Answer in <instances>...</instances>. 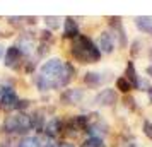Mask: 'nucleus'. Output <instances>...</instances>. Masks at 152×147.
Returning a JSON list of instances; mask_svg holds the SVG:
<instances>
[{
    "instance_id": "1",
    "label": "nucleus",
    "mask_w": 152,
    "mask_h": 147,
    "mask_svg": "<svg viewBox=\"0 0 152 147\" xmlns=\"http://www.w3.org/2000/svg\"><path fill=\"white\" fill-rule=\"evenodd\" d=\"M75 67L72 62H63L60 56H50L38 67L34 74V86L39 92L63 89L74 80Z\"/></svg>"
},
{
    "instance_id": "2",
    "label": "nucleus",
    "mask_w": 152,
    "mask_h": 147,
    "mask_svg": "<svg viewBox=\"0 0 152 147\" xmlns=\"http://www.w3.org/2000/svg\"><path fill=\"white\" fill-rule=\"evenodd\" d=\"M70 55L79 63H97L101 60V51L97 50L96 43L87 34H79L70 43Z\"/></svg>"
},
{
    "instance_id": "3",
    "label": "nucleus",
    "mask_w": 152,
    "mask_h": 147,
    "mask_svg": "<svg viewBox=\"0 0 152 147\" xmlns=\"http://www.w3.org/2000/svg\"><path fill=\"white\" fill-rule=\"evenodd\" d=\"M29 106H31V101L21 98L19 92L15 91L14 84H12L10 80L0 84V110H2V111L26 113V110H29Z\"/></svg>"
},
{
    "instance_id": "4",
    "label": "nucleus",
    "mask_w": 152,
    "mask_h": 147,
    "mask_svg": "<svg viewBox=\"0 0 152 147\" xmlns=\"http://www.w3.org/2000/svg\"><path fill=\"white\" fill-rule=\"evenodd\" d=\"M2 132L7 137H26L31 132L29 115L21 111L7 113V116L2 120Z\"/></svg>"
},
{
    "instance_id": "5",
    "label": "nucleus",
    "mask_w": 152,
    "mask_h": 147,
    "mask_svg": "<svg viewBox=\"0 0 152 147\" xmlns=\"http://www.w3.org/2000/svg\"><path fill=\"white\" fill-rule=\"evenodd\" d=\"M28 55H24L22 51L15 43H12L10 46H7L5 50V56H4V67L7 70H12V72H22V67L24 63L28 62Z\"/></svg>"
},
{
    "instance_id": "6",
    "label": "nucleus",
    "mask_w": 152,
    "mask_h": 147,
    "mask_svg": "<svg viewBox=\"0 0 152 147\" xmlns=\"http://www.w3.org/2000/svg\"><path fill=\"white\" fill-rule=\"evenodd\" d=\"M62 132H63V118H60V116H51L45 123V128H43L41 135L55 142V139H58L62 135Z\"/></svg>"
},
{
    "instance_id": "7",
    "label": "nucleus",
    "mask_w": 152,
    "mask_h": 147,
    "mask_svg": "<svg viewBox=\"0 0 152 147\" xmlns=\"http://www.w3.org/2000/svg\"><path fill=\"white\" fill-rule=\"evenodd\" d=\"M84 89L80 87H67L60 92V103L65 106H77L84 99Z\"/></svg>"
},
{
    "instance_id": "8",
    "label": "nucleus",
    "mask_w": 152,
    "mask_h": 147,
    "mask_svg": "<svg viewBox=\"0 0 152 147\" xmlns=\"http://www.w3.org/2000/svg\"><path fill=\"white\" fill-rule=\"evenodd\" d=\"M110 28H111V36L115 43H118L120 48H125L126 46V34H125V28L123 22H121V17H110Z\"/></svg>"
},
{
    "instance_id": "9",
    "label": "nucleus",
    "mask_w": 152,
    "mask_h": 147,
    "mask_svg": "<svg viewBox=\"0 0 152 147\" xmlns=\"http://www.w3.org/2000/svg\"><path fill=\"white\" fill-rule=\"evenodd\" d=\"M116 101H118V94H116V91L111 89V87H104V89H101V91L94 96V103H96L97 106H103V108H110V106H113Z\"/></svg>"
},
{
    "instance_id": "10",
    "label": "nucleus",
    "mask_w": 152,
    "mask_h": 147,
    "mask_svg": "<svg viewBox=\"0 0 152 147\" xmlns=\"http://www.w3.org/2000/svg\"><path fill=\"white\" fill-rule=\"evenodd\" d=\"M96 46L97 50L101 51V55H111L115 51V39L111 36L110 31H101L97 34V41H96Z\"/></svg>"
},
{
    "instance_id": "11",
    "label": "nucleus",
    "mask_w": 152,
    "mask_h": 147,
    "mask_svg": "<svg viewBox=\"0 0 152 147\" xmlns=\"http://www.w3.org/2000/svg\"><path fill=\"white\" fill-rule=\"evenodd\" d=\"M28 115H29L31 130L38 132V135H39V133L43 132V128H45V123L48 121V118H46V111L41 110V108H36V110H33V111L28 113Z\"/></svg>"
},
{
    "instance_id": "12",
    "label": "nucleus",
    "mask_w": 152,
    "mask_h": 147,
    "mask_svg": "<svg viewBox=\"0 0 152 147\" xmlns=\"http://www.w3.org/2000/svg\"><path fill=\"white\" fill-rule=\"evenodd\" d=\"M80 34V28L75 17H65L63 19V38L65 39H74Z\"/></svg>"
},
{
    "instance_id": "13",
    "label": "nucleus",
    "mask_w": 152,
    "mask_h": 147,
    "mask_svg": "<svg viewBox=\"0 0 152 147\" xmlns=\"http://www.w3.org/2000/svg\"><path fill=\"white\" fill-rule=\"evenodd\" d=\"M125 79L130 82L132 89H138V87H140V80H138L137 70H135V65H133L132 60L126 62V67H125Z\"/></svg>"
},
{
    "instance_id": "14",
    "label": "nucleus",
    "mask_w": 152,
    "mask_h": 147,
    "mask_svg": "<svg viewBox=\"0 0 152 147\" xmlns=\"http://www.w3.org/2000/svg\"><path fill=\"white\" fill-rule=\"evenodd\" d=\"M82 80H84V84L87 86V87H92V89H94V87H99V86L103 84L104 77H103L101 72H86Z\"/></svg>"
},
{
    "instance_id": "15",
    "label": "nucleus",
    "mask_w": 152,
    "mask_h": 147,
    "mask_svg": "<svg viewBox=\"0 0 152 147\" xmlns=\"http://www.w3.org/2000/svg\"><path fill=\"white\" fill-rule=\"evenodd\" d=\"M135 26H137V29L142 31V33H152V17L151 15L135 17Z\"/></svg>"
},
{
    "instance_id": "16",
    "label": "nucleus",
    "mask_w": 152,
    "mask_h": 147,
    "mask_svg": "<svg viewBox=\"0 0 152 147\" xmlns=\"http://www.w3.org/2000/svg\"><path fill=\"white\" fill-rule=\"evenodd\" d=\"M43 22H45V29H48L51 33H55L56 29H60V26H62V19L56 17V15H45Z\"/></svg>"
},
{
    "instance_id": "17",
    "label": "nucleus",
    "mask_w": 152,
    "mask_h": 147,
    "mask_svg": "<svg viewBox=\"0 0 152 147\" xmlns=\"http://www.w3.org/2000/svg\"><path fill=\"white\" fill-rule=\"evenodd\" d=\"M15 147H38V135H26L17 140Z\"/></svg>"
},
{
    "instance_id": "18",
    "label": "nucleus",
    "mask_w": 152,
    "mask_h": 147,
    "mask_svg": "<svg viewBox=\"0 0 152 147\" xmlns=\"http://www.w3.org/2000/svg\"><path fill=\"white\" fill-rule=\"evenodd\" d=\"M82 147H106L103 139L99 137H87V139L82 142Z\"/></svg>"
},
{
    "instance_id": "19",
    "label": "nucleus",
    "mask_w": 152,
    "mask_h": 147,
    "mask_svg": "<svg viewBox=\"0 0 152 147\" xmlns=\"http://www.w3.org/2000/svg\"><path fill=\"white\" fill-rule=\"evenodd\" d=\"M116 89L120 92H123V94H128V92L132 91V86L125 77H118L116 79Z\"/></svg>"
},
{
    "instance_id": "20",
    "label": "nucleus",
    "mask_w": 152,
    "mask_h": 147,
    "mask_svg": "<svg viewBox=\"0 0 152 147\" xmlns=\"http://www.w3.org/2000/svg\"><path fill=\"white\" fill-rule=\"evenodd\" d=\"M142 130H144L145 137H147L149 140H152V121L145 120V121H144V127H142Z\"/></svg>"
},
{
    "instance_id": "21",
    "label": "nucleus",
    "mask_w": 152,
    "mask_h": 147,
    "mask_svg": "<svg viewBox=\"0 0 152 147\" xmlns=\"http://www.w3.org/2000/svg\"><path fill=\"white\" fill-rule=\"evenodd\" d=\"M0 147H15V142H14V137H7L0 140Z\"/></svg>"
},
{
    "instance_id": "22",
    "label": "nucleus",
    "mask_w": 152,
    "mask_h": 147,
    "mask_svg": "<svg viewBox=\"0 0 152 147\" xmlns=\"http://www.w3.org/2000/svg\"><path fill=\"white\" fill-rule=\"evenodd\" d=\"M123 103H125V106H126V108H130V110H135V108H137V105H135V99L132 98V96H125Z\"/></svg>"
},
{
    "instance_id": "23",
    "label": "nucleus",
    "mask_w": 152,
    "mask_h": 147,
    "mask_svg": "<svg viewBox=\"0 0 152 147\" xmlns=\"http://www.w3.org/2000/svg\"><path fill=\"white\" fill-rule=\"evenodd\" d=\"M116 147H137V144H135V142H133V140L123 139V140H120V144H118Z\"/></svg>"
},
{
    "instance_id": "24",
    "label": "nucleus",
    "mask_w": 152,
    "mask_h": 147,
    "mask_svg": "<svg viewBox=\"0 0 152 147\" xmlns=\"http://www.w3.org/2000/svg\"><path fill=\"white\" fill-rule=\"evenodd\" d=\"M138 46H140V41H138V39H135V41L132 43V50H130L132 56H135L138 53Z\"/></svg>"
},
{
    "instance_id": "25",
    "label": "nucleus",
    "mask_w": 152,
    "mask_h": 147,
    "mask_svg": "<svg viewBox=\"0 0 152 147\" xmlns=\"http://www.w3.org/2000/svg\"><path fill=\"white\" fill-rule=\"evenodd\" d=\"M5 50H7V46L0 41V62H2V60H4V56H5Z\"/></svg>"
},
{
    "instance_id": "26",
    "label": "nucleus",
    "mask_w": 152,
    "mask_h": 147,
    "mask_svg": "<svg viewBox=\"0 0 152 147\" xmlns=\"http://www.w3.org/2000/svg\"><path fill=\"white\" fill-rule=\"evenodd\" d=\"M56 147H75V146H74V144H70V142H60Z\"/></svg>"
},
{
    "instance_id": "27",
    "label": "nucleus",
    "mask_w": 152,
    "mask_h": 147,
    "mask_svg": "<svg viewBox=\"0 0 152 147\" xmlns=\"http://www.w3.org/2000/svg\"><path fill=\"white\" fill-rule=\"evenodd\" d=\"M145 72H147V75H151L152 77V65H149V67L145 69Z\"/></svg>"
},
{
    "instance_id": "28",
    "label": "nucleus",
    "mask_w": 152,
    "mask_h": 147,
    "mask_svg": "<svg viewBox=\"0 0 152 147\" xmlns=\"http://www.w3.org/2000/svg\"><path fill=\"white\" fill-rule=\"evenodd\" d=\"M147 94H149V101L152 103V87H149V89H147Z\"/></svg>"
},
{
    "instance_id": "29",
    "label": "nucleus",
    "mask_w": 152,
    "mask_h": 147,
    "mask_svg": "<svg viewBox=\"0 0 152 147\" xmlns=\"http://www.w3.org/2000/svg\"><path fill=\"white\" fill-rule=\"evenodd\" d=\"M149 58H151V62H152V50L149 51Z\"/></svg>"
}]
</instances>
